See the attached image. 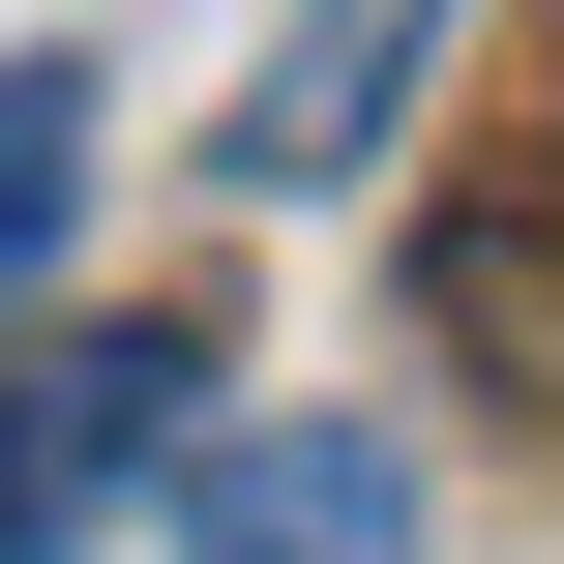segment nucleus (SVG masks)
I'll use <instances>...</instances> for the list:
<instances>
[{
    "label": "nucleus",
    "mask_w": 564,
    "mask_h": 564,
    "mask_svg": "<svg viewBox=\"0 0 564 564\" xmlns=\"http://www.w3.org/2000/svg\"><path fill=\"white\" fill-rule=\"evenodd\" d=\"M59 238H89V59H0V327H30Z\"/></svg>",
    "instance_id": "20e7f679"
},
{
    "label": "nucleus",
    "mask_w": 564,
    "mask_h": 564,
    "mask_svg": "<svg viewBox=\"0 0 564 564\" xmlns=\"http://www.w3.org/2000/svg\"><path fill=\"white\" fill-rule=\"evenodd\" d=\"M178 446H208V327H30L0 357V564H89Z\"/></svg>",
    "instance_id": "f257e3e1"
},
{
    "label": "nucleus",
    "mask_w": 564,
    "mask_h": 564,
    "mask_svg": "<svg viewBox=\"0 0 564 564\" xmlns=\"http://www.w3.org/2000/svg\"><path fill=\"white\" fill-rule=\"evenodd\" d=\"M178 564H416V446L387 416H208L178 446Z\"/></svg>",
    "instance_id": "f03ea898"
},
{
    "label": "nucleus",
    "mask_w": 564,
    "mask_h": 564,
    "mask_svg": "<svg viewBox=\"0 0 564 564\" xmlns=\"http://www.w3.org/2000/svg\"><path fill=\"white\" fill-rule=\"evenodd\" d=\"M416 59H446V0H297V30H268V89L208 119V178H238V208H327V178L416 119Z\"/></svg>",
    "instance_id": "7ed1b4c3"
}]
</instances>
